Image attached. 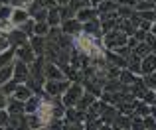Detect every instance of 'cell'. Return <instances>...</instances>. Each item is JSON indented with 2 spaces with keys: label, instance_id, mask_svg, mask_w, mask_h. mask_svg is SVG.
Masks as SVG:
<instances>
[{
  "label": "cell",
  "instance_id": "14",
  "mask_svg": "<svg viewBox=\"0 0 156 130\" xmlns=\"http://www.w3.org/2000/svg\"><path fill=\"white\" fill-rule=\"evenodd\" d=\"M152 71H156V55L148 53L140 59V73L146 75V73H152Z\"/></svg>",
  "mask_w": 156,
  "mask_h": 130
},
{
  "label": "cell",
  "instance_id": "34",
  "mask_svg": "<svg viewBox=\"0 0 156 130\" xmlns=\"http://www.w3.org/2000/svg\"><path fill=\"white\" fill-rule=\"evenodd\" d=\"M6 103H8V97L0 91V108H6Z\"/></svg>",
  "mask_w": 156,
  "mask_h": 130
},
{
  "label": "cell",
  "instance_id": "1",
  "mask_svg": "<svg viewBox=\"0 0 156 130\" xmlns=\"http://www.w3.org/2000/svg\"><path fill=\"white\" fill-rule=\"evenodd\" d=\"M81 95H83V85H79L77 81H73V83H69V87L65 89L63 95H61V104H63L65 108L75 107Z\"/></svg>",
  "mask_w": 156,
  "mask_h": 130
},
{
  "label": "cell",
  "instance_id": "8",
  "mask_svg": "<svg viewBox=\"0 0 156 130\" xmlns=\"http://www.w3.org/2000/svg\"><path fill=\"white\" fill-rule=\"evenodd\" d=\"M26 20H30V10L28 8H12V14H10V22L14 28L22 26Z\"/></svg>",
  "mask_w": 156,
  "mask_h": 130
},
{
  "label": "cell",
  "instance_id": "5",
  "mask_svg": "<svg viewBox=\"0 0 156 130\" xmlns=\"http://www.w3.org/2000/svg\"><path fill=\"white\" fill-rule=\"evenodd\" d=\"M51 108H53V103H51V101H42V103H40L36 115H38L42 126H48V122L51 120Z\"/></svg>",
  "mask_w": 156,
  "mask_h": 130
},
{
  "label": "cell",
  "instance_id": "23",
  "mask_svg": "<svg viewBox=\"0 0 156 130\" xmlns=\"http://www.w3.org/2000/svg\"><path fill=\"white\" fill-rule=\"evenodd\" d=\"M119 75H121V77H119V81H121L122 85H133V81L136 79V77H134V73H133V71H129L126 67H125V71H122V73L119 71Z\"/></svg>",
  "mask_w": 156,
  "mask_h": 130
},
{
  "label": "cell",
  "instance_id": "18",
  "mask_svg": "<svg viewBox=\"0 0 156 130\" xmlns=\"http://www.w3.org/2000/svg\"><path fill=\"white\" fill-rule=\"evenodd\" d=\"M46 22L50 24V28H55L61 24V16H59V8H48V18Z\"/></svg>",
  "mask_w": 156,
  "mask_h": 130
},
{
  "label": "cell",
  "instance_id": "26",
  "mask_svg": "<svg viewBox=\"0 0 156 130\" xmlns=\"http://www.w3.org/2000/svg\"><path fill=\"white\" fill-rule=\"evenodd\" d=\"M142 83H144L146 89H156V71L146 73V75L142 77Z\"/></svg>",
  "mask_w": 156,
  "mask_h": 130
},
{
  "label": "cell",
  "instance_id": "35",
  "mask_svg": "<svg viewBox=\"0 0 156 130\" xmlns=\"http://www.w3.org/2000/svg\"><path fill=\"white\" fill-rule=\"evenodd\" d=\"M148 115H152L154 118H156V103H154V104H150V112H148Z\"/></svg>",
  "mask_w": 156,
  "mask_h": 130
},
{
  "label": "cell",
  "instance_id": "24",
  "mask_svg": "<svg viewBox=\"0 0 156 130\" xmlns=\"http://www.w3.org/2000/svg\"><path fill=\"white\" fill-rule=\"evenodd\" d=\"M16 85H18V81L10 79V81H6V83H2V85H0V91H2L6 97H12V93H14Z\"/></svg>",
  "mask_w": 156,
  "mask_h": 130
},
{
  "label": "cell",
  "instance_id": "3",
  "mask_svg": "<svg viewBox=\"0 0 156 130\" xmlns=\"http://www.w3.org/2000/svg\"><path fill=\"white\" fill-rule=\"evenodd\" d=\"M105 47L109 50H115V47H121V46H126V34L122 30H109L105 34V39H103Z\"/></svg>",
  "mask_w": 156,
  "mask_h": 130
},
{
  "label": "cell",
  "instance_id": "31",
  "mask_svg": "<svg viewBox=\"0 0 156 130\" xmlns=\"http://www.w3.org/2000/svg\"><path fill=\"white\" fill-rule=\"evenodd\" d=\"M8 118H10L8 111H6V108H0V128H6V124H8Z\"/></svg>",
  "mask_w": 156,
  "mask_h": 130
},
{
  "label": "cell",
  "instance_id": "28",
  "mask_svg": "<svg viewBox=\"0 0 156 130\" xmlns=\"http://www.w3.org/2000/svg\"><path fill=\"white\" fill-rule=\"evenodd\" d=\"M10 14H12V6L8 2H2L0 4V20H10Z\"/></svg>",
  "mask_w": 156,
  "mask_h": 130
},
{
  "label": "cell",
  "instance_id": "6",
  "mask_svg": "<svg viewBox=\"0 0 156 130\" xmlns=\"http://www.w3.org/2000/svg\"><path fill=\"white\" fill-rule=\"evenodd\" d=\"M44 77L46 79H53V81H59V79H67L63 73V69L59 67L55 61L53 63H46L44 65Z\"/></svg>",
  "mask_w": 156,
  "mask_h": 130
},
{
  "label": "cell",
  "instance_id": "12",
  "mask_svg": "<svg viewBox=\"0 0 156 130\" xmlns=\"http://www.w3.org/2000/svg\"><path fill=\"white\" fill-rule=\"evenodd\" d=\"M83 34H87V36H91V38H97L99 39V36H101V24H99V20H89V22H83Z\"/></svg>",
  "mask_w": 156,
  "mask_h": 130
},
{
  "label": "cell",
  "instance_id": "21",
  "mask_svg": "<svg viewBox=\"0 0 156 130\" xmlns=\"http://www.w3.org/2000/svg\"><path fill=\"white\" fill-rule=\"evenodd\" d=\"M48 32H50V24L44 20V22H34V36H44L46 38Z\"/></svg>",
  "mask_w": 156,
  "mask_h": 130
},
{
  "label": "cell",
  "instance_id": "9",
  "mask_svg": "<svg viewBox=\"0 0 156 130\" xmlns=\"http://www.w3.org/2000/svg\"><path fill=\"white\" fill-rule=\"evenodd\" d=\"M81 30H83V24H81L77 18H67V20H63V28H61V32H63V34H67V36H77Z\"/></svg>",
  "mask_w": 156,
  "mask_h": 130
},
{
  "label": "cell",
  "instance_id": "4",
  "mask_svg": "<svg viewBox=\"0 0 156 130\" xmlns=\"http://www.w3.org/2000/svg\"><path fill=\"white\" fill-rule=\"evenodd\" d=\"M14 57L18 59V61H24V63L30 65L36 59V53H34V50H32L30 43H22V46H18L14 50Z\"/></svg>",
  "mask_w": 156,
  "mask_h": 130
},
{
  "label": "cell",
  "instance_id": "2",
  "mask_svg": "<svg viewBox=\"0 0 156 130\" xmlns=\"http://www.w3.org/2000/svg\"><path fill=\"white\" fill-rule=\"evenodd\" d=\"M69 83H71L69 79H59V81L46 79V81H44V85H42V91L46 93L48 97L55 99V97H61V95H63V91L69 87Z\"/></svg>",
  "mask_w": 156,
  "mask_h": 130
},
{
  "label": "cell",
  "instance_id": "7",
  "mask_svg": "<svg viewBox=\"0 0 156 130\" xmlns=\"http://www.w3.org/2000/svg\"><path fill=\"white\" fill-rule=\"evenodd\" d=\"M28 75H30V67H28V63L14 59V71H12V79L18 81V83H24V81L28 79Z\"/></svg>",
  "mask_w": 156,
  "mask_h": 130
},
{
  "label": "cell",
  "instance_id": "37",
  "mask_svg": "<svg viewBox=\"0 0 156 130\" xmlns=\"http://www.w3.org/2000/svg\"><path fill=\"white\" fill-rule=\"evenodd\" d=\"M148 32H150V34H154V36H156V22H152V26H150V30H148Z\"/></svg>",
  "mask_w": 156,
  "mask_h": 130
},
{
  "label": "cell",
  "instance_id": "13",
  "mask_svg": "<svg viewBox=\"0 0 156 130\" xmlns=\"http://www.w3.org/2000/svg\"><path fill=\"white\" fill-rule=\"evenodd\" d=\"M32 95H34V91H32L26 83H18V85H16V89H14V93H12V97L18 99V101H22V103H24V101H28Z\"/></svg>",
  "mask_w": 156,
  "mask_h": 130
},
{
  "label": "cell",
  "instance_id": "27",
  "mask_svg": "<svg viewBox=\"0 0 156 130\" xmlns=\"http://www.w3.org/2000/svg\"><path fill=\"white\" fill-rule=\"evenodd\" d=\"M140 101H144L146 104H154L156 103V93H154V89H146V91L142 93Z\"/></svg>",
  "mask_w": 156,
  "mask_h": 130
},
{
  "label": "cell",
  "instance_id": "11",
  "mask_svg": "<svg viewBox=\"0 0 156 130\" xmlns=\"http://www.w3.org/2000/svg\"><path fill=\"white\" fill-rule=\"evenodd\" d=\"M8 42H10V46H22V43H28V36L24 34L20 28H12L10 32H8Z\"/></svg>",
  "mask_w": 156,
  "mask_h": 130
},
{
  "label": "cell",
  "instance_id": "38",
  "mask_svg": "<svg viewBox=\"0 0 156 130\" xmlns=\"http://www.w3.org/2000/svg\"><path fill=\"white\" fill-rule=\"evenodd\" d=\"M152 51H154V55H156V47H154V50H152Z\"/></svg>",
  "mask_w": 156,
  "mask_h": 130
},
{
  "label": "cell",
  "instance_id": "10",
  "mask_svg": "<svg viewBox=\"0 0 156 130\" xmlns=\"http://www.w3.org/2000/svg\"><path fill=\"white\" fill-rule=\"evenodd\" d=\"M6 111L10 116H22L26 115L24 112V103L18 99H14V97H8V103H6Z\"/></svg>",
  "mask_w": 156,
  "mask_h": 130
},
{
  "label": "cell",
  "instance_id": "39",
  "mask_svg": "<svg viewBox=\"0 0 156 130\" xmlns=\"http://www.w3.org/2000/svg\"><path fill=\"white\" fill-rule=\"evenodd\" d=\"M2 2H6V0H0V4H2Z\"/></svg>",
  "mask_w": 156,
  "mask_h": 130
},
{
  "label": "cell",
  "instance_id": "22",
  "mask_svg": "<svg viewBox=\"0 0 156 130\" xmlns=\"http://www.w3.org/2000/svg\"><path fill=\"white\" fill-rule=\"evenodd\" d=\"M12 71H14V63H10V65H4V67H0V85L12 79Z\"/></svg>",
  "mask_w": 156,
  "mask_h": 130
},
{
  "label": "cell",
  "instance_id": "30",
  "mask_svg": "<svg viewBox=\"0 0 156 130\" xmlns=\"http://www.w3.org/2000/svg\"><path fill=\"white\" fill-rule=\"evenodd\" d=\"M97 6H99V8H97V12H107V10H113L115 4L111 2V0H103V2H99Z\"/></svg>",
  "mask_w": 156,
  "mask_h": 130
},
{
  "label": "cell",
  "instance_id": "33",
  "mask_svg": "<svg viewBox=\"0 0 156 130\" xmlns=\"http://www.w3.org/2000/svg\"><path fill=\"white\" fill-rule=\"evenodd\" d=\"M133 8H126V6H121V8H119V14H121V16H125V18H129V16L130 14H133Z\"/></svg>",
  "mask_w": 156,
  "mask_h": 130
},
{
  "label": "cell",
  "instance_id": "29",
  "mask_svg": "<svg viewBox=\"0 0 156 130\" xmlns=\"http://www.w3.org/2000/svg\"><path fill=\"white\" fill-rule=\"evenodd\" d=\"M12 8H28L34 4V0H6Z\"/></svg>",
  "mask_w": 156,
  "mask_h": 130
},
{
  "label": "cell",
  "instance_id": "25",
  "mask_svg": "<svg viewBox=\"0 0 156 130\" xmlns=\"http://www.w3.org/2000/svg\"><path fill=\"white\" fill-rule=\"evenodd\" d=\"M113 128H130V118L129 116H115Z\"/></svg>",
  "mask_w": 156,
  "mask_h": 130
},
{
  "label": "cell",
  "instance_id": "15",
  "mask_svg": "<svg viewBox=\"0 0 156 130\" xmlns=\"http://www.w3.org/2000/svg\"><path fill=\"white\" fill-rule=\"evenodd\" d=\"M97 14H99V12H97L95 8L85 6V8H81V10L75 12V18L79 20L81 24H83V22H89V20H97Z\"/></svg>",
  "mask_w": 156,
  "mask_h": 130
},
{
  "label": "cell",
  "instance_id": "20",
  "mask_svg": "<svg viewBox=\"0 0 156 130\" xmlns=\"http://www.w3.org/2000/svg\"><path fill=\"white\" fill-rule=\"evenodd\" d=\"M14 59H16V57H14V50H12V47H6V50L0 51V67L14 63Z\"/></svg>",
  "mask_w": 156,
  "mask_h": 130
},
{
  "label": "cell",
  "instance_id": "19",
  "mask_svg": "<svg viewBox=\"0 0 156 130\" xmlns=\"http://www.w3.org/2000/svg\"><path fill=\"white\" fill-rule=\"evenodd\" d=\"M40 103H42V99L32 95L28 101H24V112H26V115H32V112H36V111H38V107H40Z\"/></svg>",
  "mask_w": 156,
  "mask_h": 130
},
{
  "label": "cell",
  "instance_id": "40",
  "mask_svg": "<svg viewBox=\"0 0 156 130\" xmlns=\"http://www.w3.org/2000/svg\"><path fill=\"white\" fill-rule=\"evenodd\" d=\"M154 93H156V89H154Z\"/></svg>",
  "mask_w": 156,
  "mask_h": 130
},
{
  "label": "cell",
  "instance_id": "16",
  "mask_svg": "<svg viewBox=\"0 0 156 130\" xmlns=\"http://www.w3.org/2000/svg\"><path fill=\"white\" fill-rule=\"evenodd\" d=\"M95 101V95L93 93H83V95L79 97V101H77V104H75V108H79V111H87L89 107H91V103Z\"/></svg>",
  "mask_w": 156,
  "mask_h": 130
},
{
  "label": "cell",
  "instance_id": "17",
  "mask_svg": "<svg viewBox=\"0 0 156 130\" xmlns=\"http://www.w3.org/2000/svg\"><path fill=\"white\" fill-rule=\"evenodd\" d=\"M32 50H34V53L42 55L44 51H46V38L44 36H32Z\"/></svg>",
  "mask_w": 156,
  "mask_h": 130
},
{
  "label": "cell",
  "instance_id": "36",
  "mask_svg": "<svg viewBox=\"0 0 156 130\" xmlns=\"http://www.w3.org/2000/svg\"><path fill=\"white\" fill-rule=\"evenodd\" d=\"M67 2H69V0H55V4H57V6H65Z\"/></svg>",
  "mask_w": 156,
  "mask_h": 130
},
{
  "label": "cell",
  "instance_id": "32",
  "mask_svg": "<svg viewBox=\"0 0 156 130\" xmlns=\"http://www.w3.org/2000/svg\"><path fill=\"white\" fill-rule=\"evenodd\" d=\"M146 34H148V32H144V30H140V28H138V30L136 32H134V38H136L138 39V42H144V38H146Z\"/></svg>",
  "mask_w": 156,
  "mask_h": 130
}]
</instances>
